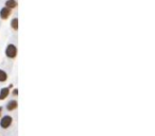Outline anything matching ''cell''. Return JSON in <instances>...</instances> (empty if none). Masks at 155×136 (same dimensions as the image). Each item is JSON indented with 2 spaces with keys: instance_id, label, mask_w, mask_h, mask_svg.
<instances>
[{
  "instance_id": "7a4b0ae2",
  "label": "cell",
  "mask_w": 155,
  "mask_h": 136,
  "mask_svg": "<svg viewBox=\"0 0 155 136\" xmlns=\"http://www.w3.org/2000/svg\"><path fill=\"white\" fill-rule=\"evenodd\" d=\"M12 121H13L12 117H10V116H4V117L1 119V121H0V125H1V128H3V129H6V128H9L10 125H11Z\"/></svg>"
},
{
  "instance_id": "8992f818",
  "label": "cell",
  "mask_w": 155,
  "mask_h": 136,
  "mask_svg": "<svg viewBox=\"0 0 155 136\" xmlns=\"http://www.w3.org/2000/svg\"><path fill=\"white\" fill-rule=\"evenodd\" d=\"M6 8H9V9H14L15 6H17V2L15 1V0H8L6 3Z\"/></svg>"
},
{
  "instance_id": "52a82bcc",
  "label": "cell",
  "mask_w": 155,
  "mask_h": 136,
  "mask_svg": "<svg viewBox=\"0 0 155 136\" xmlns=\"http://www.w3.org/2000/svg\"><path fill=\"white\" fill-rule=\"evenodd\" d=\"M6 79H8V74H6L3 70L0 69V82H4Z\"/></svg>"
},
{
  "instance_id": "9c48e42d",
  "label": "cell",
  "mask_w": 155,
  "mask_h": 136,
  "mask_svg": "<svg viewBox=\"0 0 155 136\" xmlns=\"http://www.w3.org/2000/svg\"><path fill=\"white\" fill-rule=\"evenodd\" d=\"M13 95H14V96H16V95H17V89H15L14 92H13Z\"/></svg>"
},
{
  "instance_id": "6da1fadb",
  "label": "cell",
  "mask_w": 155,
  "mask_h": 136,
  "mask_svg": "<svg viewBox=\"0 0 155 136\" xmlns=\"http://www.w3.org/2000/svg\"><path fill=\"white\" fill-rule=\"evenodd\" d=\"M6 54L8 57H10V59H13V57L16 56V54H17V49H16V47H15L14 45L11 44L6 47Z\"/></svg>"
},
{
  "instance_id": "ba28073f",
  "label": "cell",
  "mask_w": 155,
  "mask_h": 136,
  "mask_svg": "<svg viewBox=\"0 0 155 136\" xmlns=\"http://www.w3.org/2000/svg\"><path fill=\"white\" fill-rule=\"evenodd\" d=\"M11 26H12V28L14 30L18 29V19L17 18H14V19H13L12 22H11Z\"/></svg>"
},
{
  "instance_id": "5b68a950",
  "label": "cell",
  "mask_w": 155,
  "mask_h": 136,
  "mask_svg": "<svg viewBox=\"0 0 155 136\" xmlns=\"http://www.w3.org/2000/svg\"><path fill=\"white\" fill-rule=\"evenodd\" d=\"M17 107V102L16 101H10L9 103L6 104V109H8V111H13V109H15Z\"/></svg>"
},
{
  "instance_id": "3957f363",
  "label": "cell",
  "mask_w": 155,
  "mask_h": 136,
  "mask_svg": "<svg viewBox=\"0 0 155 136\" xmlns=\"http://www.w3.org/2000/svg\"><path fill=\"white\" fill-rule=\"evenodd\" d=\"M10 14H11V10H10L9 8H3V9L0 11V16H1V18H3V19H6V18L10 16Z\"/></svg>"
},
{
  "instance_id": "277c9868",
  "label": "cell",
  "mask_w": 155,
  "mask_h": 136,
  "mask_svg": "<svg viewBox=\"0 0 155 136\" xmlns=\"http://www.w3.org/2000/svg\"><path fill=\"white\" fill-rule=\"evenodd\" d=\"M9 93H10V89L8 88V87L1 89V90H0V100H3V99H6V98L9 96Z\"/></svg>"
}]
</instances>
